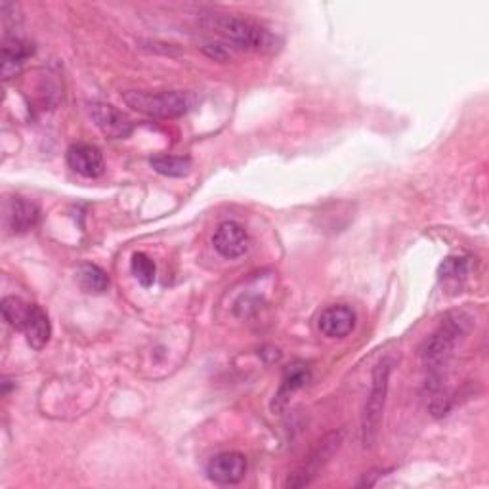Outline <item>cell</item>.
<instances>
[{"instance_id": "cell-1", "label": "cell", "mask_w": 489, "mask_h": 489, "mask_svg": "<svg viewBox=\"0 0 489 489\" xmlns=\"http://www.w3.org/2000/svg\"><path fill=\"white\" fill-rule=\"evenodd\" d=\"M203 24L206 29L220 35L230 46L239 50L274 54L281 46V41L268 27L249 20V17L213 14L206 15Z\"/></svg>"}, {"instance_id": "cell-2", "label": "cell", "mask_w": 489, "mask_h": 489, "mask_svg": "<svg viewBox=\"0 0 489 489\" xmlns=\"http://www.w3.org/2000/svg\"><path fill=\"white\" fill-rule=\"evenodd\" d=\"M468 322L470 319L464 314H449L442 325L423 343L421 357L432 373L440 374V367L445 365L461 338H464V334L468 333Z\"/></svg>"}, {"instance_id": "cell-3", "label": "cell", "mask_w": 489, "mask_h": 489, "mask_svg": "<svg viewBox=\"0 0 489 489\" xmlns=\"http://www.w3.org/2000/svg\"><path fill=\"white\" fill-rule=\"evenodd\" d=\"M125 104L147 117L157 119H175L182 117L195 104L190 92L171 90V92H142L130 90L123 96Z\"/></svg>"}, {"instance_id": "cell-4", "label": "cell", "mask_w": 489, "mask_h": 489, "mask_svg": "<svg viewBox=\"0 0 489 489\" xmlns=\"http://www.w3.org/2000/svg\"><path fill=\"white\" fill-rule=\"evenodd\" d=\"M390 373H392V360L379 362L373 371V384H371L369 398H367L364 415H362V442L365 447H371L379 436L386 396H388Z\"/></svg>"}, {"instance_id": "cell-5", "label": "cell", "mask_w": 489, "mask_h": 489, "mask_svg": "<svg viewBox=\"0 0 489 489\" xmlns=\"http://www.w3.org/2000/svg\"><path fill=\"white\" fill-rule=\"evenodd\" d=\"M341 440H343L341 432H333V434H327L322 442H317L315 449L312 451L310 457L306 459L304 466L287 480V485L289 487H304V485H308L317 476L319 470H322L325 466V463L333 457V454L338 449V445H341Z\"/></svg>"}, {"instance_id": "cell-6", "label": "cell", "mask_w": 489, "mask_h": 489, "mask_svg": "<svg viewBox=\"0 0 489 489\" xmlns=\"http://www.w3.org/2000/svg\"><path fill=\"white\" fill-rule=\"evenodd\" d=\"M90 117L102 130V135H105L111 140H125L133 135L135 130L133 121L111 104H92Z\"/></svg>"}, {"instance_id": "cell-7", "label": "cell", "mask_w": 489, "mask_h": 489, "mask_svg": "<svg viewBox=\"0 0 489 489\" xmlns=\"http://www.w3.org/2000/svg\"><path fill=\"white\" fill-rule=\"evenodd\" d=\"M244 474H247V459L241 454H235V451H225V454L213 457L211 463L206 464V476L218 485L239 484Z\"/></svg>"}, {"instance_id": "cell-8", "label": "cell", "mask_w": 489, "mask_h": 489, "mask_svg": "<svg viewBox=\"0 0 489 489\" xmlns=\"http://www.w3.org/2000/svg\"><path fill=\"white\" fill-rule=\"evenodd\" d=\"M215 249L224 258H239L249 251V235L237 222H222L213 237Z\"/></svg>"}, {"instance_id": "cell-9", "label": "cell", "mask_w": 489, "mask_h": 489, "mask_svg": "<svg viewBox=\"0 0 489 489\" xmlns=\"http://www.w3.org/2000/svg\"><path fill=\"white\" fill-rule=\"evenodd\" d=\"M67 163L75 173L85 178H98L105 171L104 155L92 144H73L67 149Z\"/></svg>"}, {"instance_id": "cell-10", "label": "cell", "mask_w": 489, "mask_h": 489, "mask_svg": "<svg viewBox=\"0 0 489 489\" xmlns=\"http://www.w3.org/2000/svg\"><path fill=\"white\" fill-rule=\"evenodd\" d=\"M317 327L329 338L348 336L355 327V312L346 304H334L322 312Z\"/></svg>"}, {"instance_id": "cell-11", "label": "cell", "mask_w": 489, "mask_h": 489, "mask_svg": "<svg viewBox=\"0 0 489 489\" xmlns=\"http://www.w3.org/2000/svg\"><path fill=\"white\" fill-rule=\"evenodd\" d=\"M41 211L33 201H27L24 197H14L8 205L6 211V222L12 234H25L33 230L39 224Z\"/></svg>"}, {"instance_id": "cell-12", "label": "cell", "mask_w": 489, "mask_h": 489, "mask_svg": "<svg viewBox=\"0 0 489 489\" xmlns=\"http://www.w3.org/2000/svg\"><path fill=\"white\" fill-rule=\"evenodd\" d=\"M22 331L25 333L27 344L33 350H43L46 346V343L50 341V333H52L50 319H48L46 312L41 306L29 304V312L25 315Z\"/></svg>"}, {"instance_id": "cell-13", "label": "cell", "mask_w": 489, "mask_h": 489, "mask_svg": "<svg viewBox=\"0 0 489 489\" xmlns=\"http://www.w3.org/2000/svg\"><path fill=\"white\" fill-rule=\"evenodd\" d=\"M35 52L33 45L20 39V36H6L3 46V77L5 81L15 77V73L31 58Z\"/></svg>"}, {"instance_id": "cell-14", "label": "cell", "mask_w": 489, "mask_h": 489, "mask_svg": "<svg viewBox=\"0 0 489 489\" xmlns=\"http://www.w3.org/2000/svg\"><path fill=\"white\" fill-rule=\"evenodd\" d=\"M310 381V369L303 364H296V365H289L287 371H285V377H284V383H281L277 394H275V400L272 404V409L274 411H284V407L289 404L291 396L303 388L306 383Z\"/></svg>"}, {"instance_id": "cell-15", "label": "cell", "mask_w": 489, "mask_h": 489, "mask_svg": "<svg viewBox=\"0 0 489 489\" xmlns=\"http://www.w3.org/2000/svg\"><path fill=\"white\" fill-rule=\"evenodd\" d=\"M149 165L155 173L168 178H184L192 173V161L187 157L175 155H155L149 159Z\"/></svg>"}, {"instance_id": "cell-16", "label": "cell", "mask_w": 489, "mask_h": 489, "mask_svg": "<svg viewBox=\"0 0 489 489\" xmlns=\"http://www.w3.org/2000/svg\"><path fill=\"white\" fill-rule=\"evenodd\" d=\"M77 281L83 291L92 294H102L109 289L107 274L96 264H83L77 272Z\"/></svg>"}, {"instance_id": "cell-17", "label": "cell", "mask_w": 489, "mask_h": 489, "mask_svg": "<svg viewBox=\"0 0 489 489\" xmlns=\"http://www.w3.org/2000/svg\"><path fill=\"white\" fill-rule=\"evenodd\" d=\"M130 268H133V274L135 277L138 279V284L145 289L152 287L155 284V274H157V268H155V262L149 258L147 254L144 253H136L133 256V262H130Z\"/></svg>"}, {"instance_id": "cell-18", "label": "cell", "mask_w": 489, "mask_h": 489, "mask_svg": "<svg viewBox=\"0 0 489 489\" xmlns=\"http://www.w3.org/2000/svg\"><path fill=\"white\" fill-rule=\"evenodd\" d=\"M3 315L6 322L14 327V329H20L24 327V322H25V315L29 312V304H25L24 300L15 298V296H6L3 300Z\"/></svg>"}, {"instance_id": "cell-19", "label": "cell", "mask_w": 489, "mask_h": 489, "mask_svg": "<svg viewBox=\"0 0 489 489\" xmlns=\"http://www.w3.org/2000/svg\"><path fill=\"white\" fill-rule=\"evenodd\" d=\"M468 274V260L463 256H447L440 264L442 279H463Z\"/></svg>"}]
</instances>
